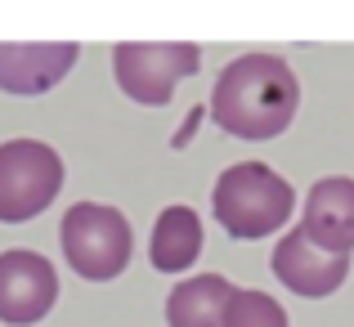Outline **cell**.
<instances>
[{"label":"cell","mask_w":354,"mask_h":327,"mask_svg":"<svg viewBox=\"0 0 354 327\" xmlns=\"http://www.w3.org/2000/svg\"><path fill=\"white\" fill-rule=\"evenodd\" d=\"M63 189V162L41 139L0 144V224H23L41 216Z\"/></svg>","instance_id":"4"},{"label":"cell","mask_w":354,"mask_h":327,"mask_svg":"<svg viewBox=\"0 0 354 327\" xmlns=\"http://www.w3.org/2000/svg\"><path fill=\"white\" fill-rule=\"evenodd\" d=\"M274 274L287 292L310 296V301H323L332 296L350 274V256H337V251H323L319 242H310V233L296 224L283 242L274 247Z\"/></svg>","instance_id":"7"},{"label":"cell","mask_w":354,"mask_h":327,"mask_svg":"<svg viewBox=\"0 0 354 327\" xmlns=\"http://www.w3.org/2000/svg\"><path fill=\"white\" fill-rule=\"evenodd\" d=\"M202 256V220L193 207H166L153 224V242H148V260L162 274H180Z\"/></svg>","instance_id":"11"},{"label":"cell","mask_w":354,"mask_h":327,"mask_svg":"<svg viewBox=\"0 0 354 327\" xmlns=\"http://www.w3.org/2000/svg\"><path fill=\"white\" fill-rule=\"evenodd\" d=\"M301 108V81L278 54H242L216 81L211 117L234 139H274Z\"/></svg>","instance_id":"1"},{"label":"cell","mask_w":354,"mask_h":327,"mask_svg":"<svg viewBox=\"0 0 354 327\" xmlns=\"http://www.w3.org/2000/svg\"><path fill=\"white\" fill-rule=\"evenodd\" d=\"M59 242L68 265L90 283H108L126 269L130 251H135V233L126 216L104 202H77L59 224Z\"/></svg>","instance_id":"3"},{"label":"cell","mask_w":354,"mask_h":327,"mask_svg":"<svg viewBox=\"0 0 354 327\" xmlns=\"http://www.w3.org/2000/svg\"><path fill=\"white\" fill-rule=\"evenodd\" d=\"M59 274L41 251H0V323L32 327L54 310Z\"/></svg>","instance_id":"6"},{"label":"cell","mask_w":354,"mask_h":327,"mask_svg":"<svg viewBox=\"0 0 354 327\" xmlns=\"http://www.w3.org/2000/svg\"><path fill=\"white\" fill-rule=\"evenodd\" d=\"M301 229L323 251L350 256V247H354V180L350 175H328V180L314 184L310 198H305Z\"/></svg>","instance_id":"9"},{"label":"cell","mask_w":354,"mask_h":327,"mask_svg":"<svg viewBox=\"0 0 354 327\" xmlns=\"http://www.w3.org/2000/svg\"><path fill=\"white\" fill-rule=\"evenodd\" d=\"M202 63V50L198 45H171V41H157V45H144V41H126L113 50V72H117V86L126 90L135 104H148V108H162L171 104L175 86L184 77H193Z\"/></svg>","instance_id":"5"},{"label":"cell","mask_w":354,"mask_h":327,"mask_svg":"<svg viewBox=\"0 0 354 327\" xmlns=\"http://www.w3.org/2000/svg\"><path fill=\"white\" fill-rule=\"evenodd\" d=\"M211 207H216V224H225L229 238H269L292 220L296 193L274 166L238 162L220 171L216 189H211Z\"/></svg>","instance_id":"2"},{"label":"cell","mask_w":354,"mask_h":327,"mask_svg":"<svg viewBox=\"0 0 354 327\" xmlns=\"http://www.w3.org/2000/svg\"><path fill=\"white\" fill-rule=\"evenodd\" d=\"M81 45L50 41V45H0V90L5 95H45L72 72Z\"/></svg>","instance_id":"8"},{"label":"cell","mask_w":354,"mask_h":327,"mask_svg":"<svg viewBox=\"0 0 354 327\" xmlns=\"http://www.w3.org/2000/svg\"><path fill=\"white\" fill-rule=\"evenodd\" d=\"M225 327H292L287 310L265 292H234L225 310Z\"/></svg>","instance_id":"12"},{"label":"cell","mask_w":354,"mask_h":327,"mask_svg":"<svg viewBox=\"0 0 354 327\" xmlns=\"http://www.w3.org/2000/svg\"><path fill=\"white\" fill-rule=\"evenodd\" d=\"M238 287L220 274H198L184 278L171 296H166V323L171 327H225L229 296Z\"/></svg>","instance_id":"10"}]
</instances>
